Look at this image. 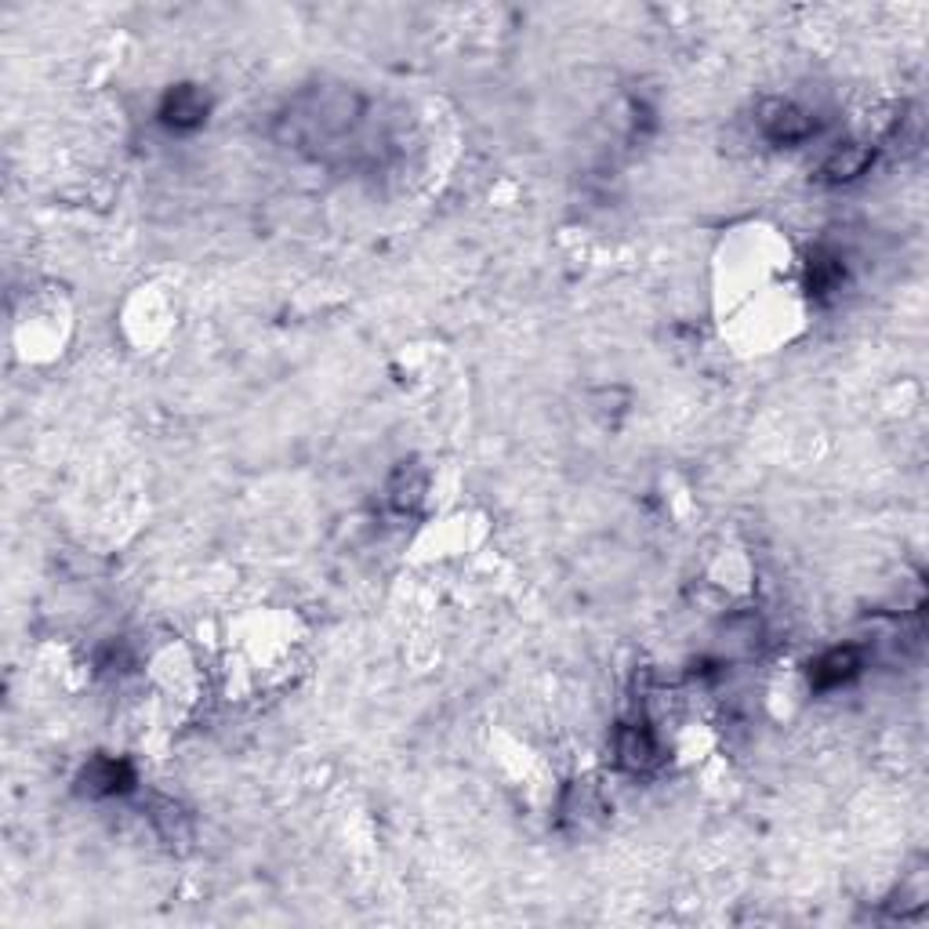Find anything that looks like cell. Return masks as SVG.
Listing matches in <instances>:
<instances>
[{
	"instance_id": "cell-1",
	"label": "cell",
	"mask_w": 929,
	"mask_h": 929,
	"mask_svg": "<svg viewBox=\"0 0 929 929\" xmlns=\"http://www.w3.org/2000/svg\"><path fill=\"white\" fill-rule=\"evenodd\" d=\"M614 755L622 770L647 773L661 762V748H658V737H653L647 726H622L614 737Z\"/></svg>"
},
{
	"instance_id": "cell-2",
	"label": "cell",
	"mask_w": 929,
	"mask_h": 929,
	"mask_svg": "<svg viewBox=\"0 0 929 929\" xmlns=\"http://www.w3.org/2000/svg\"><path fill=\"white\" fill-rule=\"evenodd\" d=\"M762 131H766V138L777 142V146H795V142H806L814 135L817 121L792 102H773L766 116H762Z\"/></svg>"
},
{
	"instance_id": "cell-3",
	"label": "cell",
	"mask_w": 929,
	"mask_h": 929,
	"mask_svg": "<svg viewBox=\"0 0 929 929\" xmlns=\"http://www.w3.org/2000/svg\"><path fill=\"white\" fill-rule=\"evenodd\" d=\"M204 116H208V99L197 88H175L168 91V99L160 105V121L178 131L204 124Z\"/></svg>"
},
{
	"instance_id": "cell-4",
	"label": "cell",
	"mask_w": 929,
	"mask_h": 929,
	"mask_svg": "<svg viewBox=\"0 0 929 929\" xmlns=\"http://www.w3.org/2000/svg\"><path fill=\"white\" fill-rule=\"evenodd\" d=\"M861 672V653H857L853 647H839V650H831L825 653L817 664H814V686L817 690H836L842 683H850V679Z\"/></svg>"
},
{
	"instance_id": "cell-5",
	"label": "cell",
	"mask_w": 929,
	"mask_h": 929,
	"mask_svg": "<svg viewBox=\"0 0 929 929\" xmlns=\"http://www.w3.org/2000/svg\"><path fill=\"white\" fill-rule=\"evenodd\" d=\"M131 766L121 759H94L91 766L85 770V788L88 795H116L131 788Z\"/></svg>"
},
{
	"instance_id": "cell-6",
	"label": "cell",
	"mask_w": 929,
	"mask_h": 929,
	"mask_svg": "<svg viewBox=\"0 0 929 929\" xmlns=\"http://www.w3.org/2000/svg\"><path fill=\"white\" fill-rule=\"evenodd\" d=\"M872 160H875V149H868V146H842V149L831 153L820 171H825L828 182H850V178L864 175L868 168H872Z\"/></svg>"
},
{
	"instance_id": "cell-7",
	"label": "cell",
	"mask_w": 929,
	"mask_h": 929,
	"mask_svg": "<svg viewBox=\"0 0 929 929\" xmlns=\"http://www.w3.org/2000/svg\"><path fill=\"white\" fill-rule=\"evenodd\" d=\"M806 280L814 294H828L842 283V261L831 251H814L806 261Z\"/></svg>"
},
{
	"instance_id": "cell-8",
	"label": "cell",
	"mask_w": 929,
	"mask_h": 929,
	"mask_svg": "<svg viewBox=\"0 0 929 929\" xmlns=\"http://www.w3.org/2000/svg\"><path fill=\"white\" fill-rule=\"evenodd\" d=\"M422 502V475H407V472H396V480H392V505L396 508H411Z\"/></svg>"
}]
</instances>
